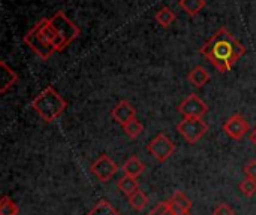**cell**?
Returning <instances> with one entry per match:
<instances>
[{
  "label": "cell",
  "mask_w": 256,
  "mask_h": 215,
  "mask_svg": "<svg viewBox=\"0 0 256 215\" xmlns=\"http://www.w3.org/2000/svg\"><path fill=\"white\" fill-rule=\"evenodd\" d=\"M200 52L219 70L228 72L246 54V46L226 28H219L200 49Z\"/></svg>",
  "instance_id": "6da1fadb"
},
{
  "label": "cell",
  "mask_w": 256,
  "mask_h": 215,
  "mask_svg": "<svg viewBox=\"0 0 256 215\" xmlns=\"http://www.w3.org/2000/svg\"><path fill=\"white\" fill-rule=\"evenodd\" d=\"M24 43H27L33 52H36L42 60H48L54 52L63 51L68 43L54 28L48 18L39 19L24 36Z\"/></svg>",
  "instance_id": "7a4b0ae2"
},
{
  "label": "cell",
  "mask_w": 256,
  "mask_h": 215,
  "mask_svg": "<svg viewBox=\"0 0 256 215\" xmlns=\"http://www.w3.org/2000/svg\"><path fill=\"white\" fill-rule=\"evenodd\" d=\"M32 108L44 121L52 123L66 111L68 102L63 99V96H60V93L56 91L54 87L48 85L32 100Z\"/></svg>",
  "instance_id": "3957f363"
},
{
  "label": "cell",
  "mask_w": 256,
  "mask_h": 215,
  "mask_svg": "<svg viewBox=\"0 0 256 215\" xmlns=\"http://www.w3.org/2000/svg\"><path fill=\"white\" fill-rule=\"evenodd\" d=\"M176 129L182 133V136L189 142V144H196L200 142L204 135L208 132V124L202 120V118H194V117H189V118H184L182 120Z\"/></svg>",
  "instance_id": "277c9868"
},
{
  "label": "cell",
  "mask_w": 256,
  "mask_h": 215,
  "mask_svg": "<svg viewBox=\"0 0 256 215\" xmlns=\"http://www.w3.org/2000/svg\"><path fill=\"white\" fill-rule=\"evenodd\" d=\"M50 21H51V24L54 25V28L60 33V36L66 40L68 45H69L74 39H76V37L81 34V28H80L75 22H72V21L66 16V13H64L63 10L56 12V13L50 18Z\"/></svg>",
  "instance_id": "5b68a950"
},
{
  "label": "cell",
  "mask_w": 256,
  "mask_h": 215,
  "mask_svg": "<svg viewBox=\"0 0 256 215\" xmlns=\"http://www.w3.org/2000/svg\"><path fill=\"white\" fill-rule=\"evenodd\" d=\"M148 153L158 160V162H166L176 151V144L164 133H159L156 138H153L147 144Z\"/></svg>",
  "instance_id": "8992f818"
},
{
  "label": "cell",
  "mask_w": 256,
  "mask_h": 215,
  "mask_svg": "<svg viewBox=\"0 0 256 215\" xmlns=\"http://www.w3.org/2000/svg\"><path fill=\"white\" fill-rule=\"evenodd\" d=\"M210 111L208 105L195 93L189 94L178 106V112L184 117V118H189V117H194V118H202L207 112Z\"/></svg>",
  "instance_id": "52a82bcc"
},
{
  "label": "cell",
  "mask_w": 256,
  "mask_h": 215,
  "mask_svg": "<svg viewBox=\"0 0 256 215\" xmlns=\"http://www.w3.org/2000/svg\"><path fill=\"white\" fill-rule=\"evenodd\" d=\"M92 172L100 183H106L118 172V165L110 156L102 154L96 162H93Z\"/></svg>",
  "instance_id": "ba28073f"
},
{
  "label": "cell",
  "mask_w": 256,
  "mask_h": 215,
  "mask_svg": "<svg viewBox=\"0 0 256 215\" xmlns=\"http://www.w3.org/2000/svg\"><path fill=\"white\" fill-rule=\"evenodd\" d=\"M224 132L232 138V139H243L249 132H250V124L248 123V120L240 115V114H234L230 117V120L224 124Z\"/></svg>",
  "instance_id": "9c48e42d"
},
{
  "label": "cell",
  "mask_w": 256,
  "mask_h": 215,
  "mask_svg": "<svg viewBox=\"0 0 256 215\" xmlns=\"http://www.w3.org/2000/svg\"><path fill=\"white\" fill-rule=\"evenodd\" d=\"M111 117L114 121H117L118 124H126L128 121L136 118V109L135 106L129 102V100H122L120 103H117L112 111H111Z\"/></svg>",
  "instance_id": "30bf717a"
},
{
  "label": "cell",
  "mask_w": 256,
  "mask_h": 215,
  "mask_svg": "<svg viewBox=\"0 0 256 215\" xmlns=\"http://www.w3.org/2000/svg\"><path fill=\"white\" fill-rule=\"evenodd\" d=\"M0 69H2V75H0V93L4 94L12 85H15L18 82V73L9 67V64L4 60H0Z\"/></svg>",
  "instance_id": "8fae6325"
},
{
  "label": "cell",
  "mask_w": 256,
  "mask_h": 215,
  "mask_svg": "<svg viewBox=\"0 0 256 215\" xmlns=\"http://www.w3.org/2000/svg\"><path fill=\"white\" fill-rule=\"evenodd\" d=\"M188 79H189V82H190L194 87L201 88V87H204V85L212 79V75H210V72H208L204 66H196V67H194V69L189 72Z\"/></svg>",
  "instance_id": "7c38bea8"
},
{
  "label": "cell",
  "mask_w": 256,
  "mask_h": 215,
  "mask_svg": "<svg viewBox=\"0 0 256 215\" xmlns=\"http://www.w3.org/2000/svg\"><path fill=\"white\" fill-rule=\"evenodd\" d=\"M146 171V165L136 157V156H132L130 159H128L123 165V172L124 175H129V177H140L142 172Z\"/></svg>",
  "instance_id": "4fadbf2b"
},
{
  "label": "cell",
  "mask_w": 256,
  "mask_h": 215,
  "mask_svg": "<svg viewBox=\"0 0 256 215\" xmlns=\"http://www.w3.org/2000/svg\"><path fill=\"white\" fill-rule=\"evenodd\" d=\"M117 187L120 192H123L128 198L132 196L135 192L140 190V183L136 178L134 177H129V175H123L118 181H117Z\"/></svg>",
  "instance_id": "5bb4252c"
},
{
  "label": "cell",
  "mask_w": 256,
  "mask_h": 215,
  "mask_svg": "<svg viewBox=\"0 0 256 215\" xmlns=\"http://www.w3.org/2000/svg\"><path fill=\"white\" fill-rule=\"evenodd\" d=\"M206 0H180L178 6L190 16L198 15L204 7H206Z\"/></svg>",
  "instance_id": "9a60e30c"
},
{
  "label": "cell",
  "mask_w": 256,
  "mask_h": 215,
  "mask_svg": "<svg viewBox=\"0 0 256 215\" xmlns=\"http://www.w3.org/2000/svg\"><path fill=\"white\" fill-rule=\"evenodd\" d=\"M176 19H177L176 12H174L171 7H168V6H164V7L159 9L158 13H156V21H158L162 27H165V28L170 27Z\"/></svg>",
  "instance_id": "2e32d148"
},
{
  "label": "cell",
  "mask_w": 256,
  "mask_h": 215,
  "mask_svg": "<svg viewBox=\"0 0 256 215\" xmlns=\"http://www.w3.org/2000/svg\"><path fill=\"white\" fill-rule=\"evenodd\" d=\"M124 133L130 138V139H136L138 136H141V133L144 132V124L138 120V118H134L130 121H128L126 124L122 126Z\"/></svg>",
  "instance_id": "e0dca14e"
},
{
  "label": "cell",
  "mask_w": 256,
  "mask_h": 215,
  "mask_svg": "<svg viewBox=\"0 0 256 215\" xmlns=\"http://www.w3.org/2000/svg\"><path fill=\"white\" fill-rule=\"evenodd\" d=\"M87 215H122L108 201H99Z\"/></svg>",
  "instance_id": "ac0fdd59"
},
{
  "label": "cell",
  "mask_w": 256,
  "mask_h": 215,
  "mask_svg": "<svg viewBox=\"0 0 256 215\" xmlns=\"http://www.w3.org/2000/svg\"><path fill=\"white\" fill-rule=\"evenodd\" d=\"M170 202H171L174 207H177V208H180V210H183V211H190V210H192V201H190L183 192H176V193L172 195V198L170 199Z\"/></svg>",
  "instance_id": "d6986e66"
},
{
  "label": "cell",
  "mask_w": 256,
  "mask_h": 215,
  "mask_svg": "<svg viewBox=\"0 0 256 215\" xmlns=\"http://www.w3.org/2000/svg\"><path fill=\"white\" fill-rule=\"evenodd\" d=\"M20 207L9 196H3L0 201V215H18Z\"/></svg>",
  "instance_id": "ffe728a7"
},
{
  "label": "cell",
  "mask_w": 256,
  "mask_h": 215,
  "mask_svg": "<svg viewBox=\"0 0 256 215\" xmlns=\"http://www.w3.org/2000/svg\"><path fill=\"white\" fill-rule=\"evenodd\" d=\"M129 204H130V207L135 208L136 211H141V210H144V208L147 207V204H148V196H147L144 192L138 190V192H135L132 196H129Z\"/></svg>",
  "instance_id": "44dd1931"
},
{
  "label": "cell",
  "mask_w": 256,
  "mask_h": 215,
  "mask_svg": "<svg viewBox=\"0 0 256 215\" xmlns=\"http://www.w3.org/2000/svg\"><path fill=\"white\" fill-rule=\"evenodd\" d=\"M238 187H240V190L243 192L244 196L252 198L256 193V180H254V178H246V180H243L240 183Z\"/></svg>",
  "instance_id": "7402d4cb"
},
{
  "label": "cell",
  "mask_w": 256,
  "mask_h": 215,
  "mask_svg": "<svg viewBox=\"0 0 256 215\" xmlns=\"http://www.w3.org/2000/svg\"><path fill=\"white\" fill-rule=\"evenodd\" d=\"M147 215H176L172 208H171V202H160L159 205H156Z\"/></svg>",
  "instance_id": "603a6c76"
},
{
  "label": "cell",
  "mask_w": 256,
  "mask_h": 215,
  "mask_svg": "<svg viewBox=\"0 0 256 215\" xmlns=\"http://www.w3.org/2000/svg\"><path fill=\"white\" fill-rule=\"evenodd\" d=\"M213 215H236V213H234V210L228 204H219L214 208Z\"/></svg>",
  "instance_id": "cb8c5ba5"
},
{
  "label": "cell",
  "mask_w": 256,
  "mask_h": 215,
  "mask_svg": "<svg viewBox=\"0 0 256 215\" xmlns=\"http://www.w3.org/2000/svg\"><path fill=\"white\" fill-rule=\"evenodd\" d=\"M244 174L248 178H254L256 180V160H250L246 163L244 166Z\"/></svg>",
  "instance_id": "d4e9b609"
},
{
  "label": "cell",
  "mask_w": 256,
  "mask_h": 215,
  "mask_svg": "<svg viewBox=\"0 0 256 215\" xmlns=\"http://www.w3.org/2000/svg\"><path fill=\"white\" fill-rule=\"evenodd\" d=\"M250 141H252V144H255L256 145V127L250 130Z\"/></svg>",
  "instance_id": "484cf974"
},
{
  "label": "cell",
  "mask_w": 256,
  "mask_h": 215,
  "mask_svg": "<svg viewBox=\"0 0 256 215\" xmlns=\"http://www.w3.org/2000/svg\"><path fill=\"white\" fill-rule=\"evenodd\" d=\"M180 215H192V213L190 211H183Z\"/></svg>",
  "instance_id": "4316f807"
}]
</instances>
